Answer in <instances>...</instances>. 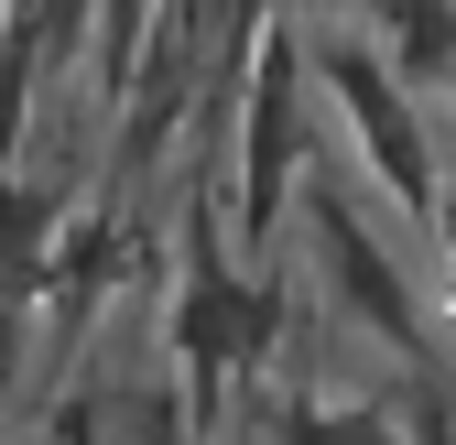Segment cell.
<instances>
[{
    "label": "cell",
    "mask_w": 456,
    "mask_h": 445,
    "mask_svg": "<svg viewBox=\"0 0 456 445\" xmlns=\"http://www.w3.org/2000/svg\"><path fill=\"white\" fill-rule=\"evenodd\" d=\"M315 163V77H305V33L261 12L240 98H228L217 131V174H228V229H240L250 261H282V217H294V185Z\"/></svg>",
    "instance_id": "cell-1"
},
{
    "label": "cell",
    "mask_w": 456,
    "mask_h": 445,
    "mask_svg": "<svg viewBox=\"0 0 456 445\" xmlns=\"http://www.w3.org/2000/svg\"><path fill=\"white\" fill-rule=\"evenodd\" d=\"M305 33V77H315V120H337L359 142V185L403 217V229H424V206L445 185V152H435V120L413 109V87L380 66L370 22H294Z\"/></svg>",
    "instance_id": "cell-2"
},
{
    "label": "cell",
    "mask_w": 456,
    "mask_h": 445,
    "mask_svg": "<svg viewBox=\"0 0 456 445\" xmlns=\"http://www.w3.org/2000/svg\"><path fill=\"white\" fill-rule=\"evenodd\" d=\"M294 196H305V250H315V271H326V315H348L370 348H391L413 380H435V369H445L435 304H424V283H413V261L370 229L359 185H348V174H326V163H305V185H294Z\"/></svg>",
    "instance_id": "cell-3"
},
{
    "label": "cell",
    "mask_w": 456,
    "mask_h": 445,
    "mask_svg": "<svg viewBox=\"0 0 456 445\" xmlns=\"http://www.w3.org/2000/svg\"><path fill=\"white\" fill-rule=\"evenodd\" d=\"M370 44H380V66L413 87V109L456 98V0H380Z\"/></svg>",
    "instance_id": "cell-4"
},
{
    "label": "cell",
    "mask_w": 456,
    "mask_h": 445,
    "mask_svg": "<svg viewBox=\"0 0 456 445\" xmlns=\"http://www.w3.org/2000/svg\"><path fill=\"white\" fill-rule=\"evenodd\" d=\"M152 22H163V0H77V66H87V98L98 109L131 98L142 54H152Z\"/></svg>",
    "instance_id": "cell-5"
},
{
    "label": "cell",
    "mask_w": 456,
    "mask_h": 445,
    "mask_svg": "<svg viewBox=\"0 0 456 445\" xmlns=\"http://www.w3.org/2000/svg\"><path fill=\"white\" fill-rule=\"evenodd\" d=\"M403 445H456V402H445V380H413V424Z\"/></svg>",
    "instance_id": "cell-6"
},
{
    "label": "cell",
    "mask_w": 456,
    "mask_h": 445,
    "mask_svg": "<svg viewBox=\"0 0 456 445\" xmlns=\"http://www.w3.org/2000/svg\"><path fill=\"white\" fill-rule=\"evenodd\" d=\"M424 239H435V261L456 271V174H445V185H435V206H424Z\"/></svg>",
    "instance_id": "cell-7"
}]
</instances>
